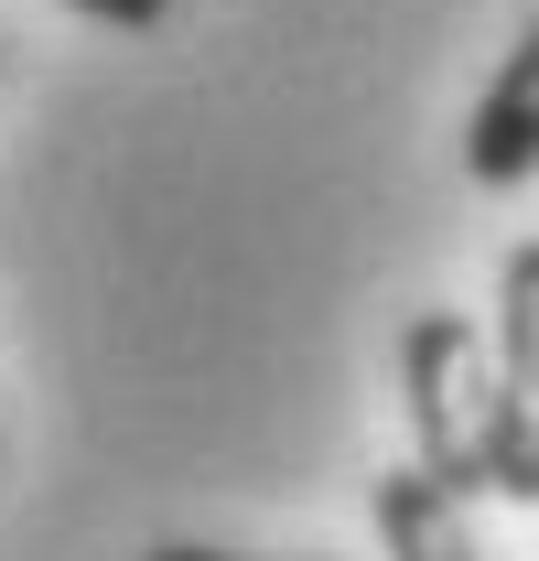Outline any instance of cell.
Segmentation results:
<instances>
[{
	"label": "cell",
	"instance_id": "obj_3",
	"mask_svg": "<svg viewBox=\"0 0 539 561\" xmlns=\"http://www.w3.org/2000/svg\"><path fill=\"white\" fill-rule=\"evenodd\" d=\"M465 173H474V184H529V173H539V11L518 22L507 66L485 76V98H474Z\"/></svg>",
	"mask_w": 539,
	"mask_h": 561
},
{
	"label": "cell",
	"instance_id": "obj_1",
	"mask_svg": "<svg viewBox=\"0 0 539 561\" xmlns=\"http://www.w3.org/2000/svg\"><path fill=\"white\" fill-rule=\"evenodd\" d=\"M400 411H410V465L443 496H496V346L465 313H410Z\"/></svg>",
	"mask_w": 539,
	"mask_h": 561
},
{
	"label": "cell",
	"instance_id": "obj_5",
	"mask_svg": "<svg viewBox=\"0 0 539 561\" xmlns=\"http://www.w3.org/2000/svg\"><path fill=\"white\" fill-rule=\"evenodd\" d=\"M66 11H87V22H108V33H151L173 0H66Z\"/></svg>",
	"mask_w": 539,
	"mask_h": 561
},
{
	"label": "cell",
	"instance_id": "obj_2",
	"mask_svg": "<svg viewBox=\"0 0 539 561\" xmlns=\"http://www.w3.org/2000/svg\"><path fill=\"white\" fill-rule=\"evenodd\" d=\"M496 496L539 507V238L496 271Z\"/></svg>",
	"mask_w": 539,
	"mask_h": 561
},
{
	"label": "cell",
	"instance_id": "obj_6",
	"mask_svg": "<svg viewBox=\"0 0 539 561\" xmlns=\"http://www.w3.org/2000/svg\"><path fill=\"white\" fill-rule=\"evenodd\" d=\"M140 561H291V551H205V540H162V551H140ZM324 561V551H313Z\"/></svg>",
	"mask_w": 539,
	"mask_h": 561
},
{
	"label": "cell",
	"instance_id": "obj_4",
	"mask_svg": "<svg viewBox=\"0 0 539 561\" xmlns=\"http://www.w3.org/2000/svg\"><path fill=\"white\" fill-rule=\"evenodd\" d=\"M367 518H378L389 561H485L474 529H465V496H443L421 465H389V476L367 486Z\"/></svg>",
	"mask_w": 539,
	"mask_h": 561
}]
</instances>
